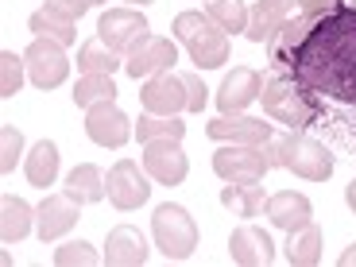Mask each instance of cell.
<instances>
[{
    "label": "cell",
    "instance_id": "cell-1",
    "mask_svg": "<svg viewBox=\"0 0 356 267\" xmlns=\"http://www.w3.org/2000/svg\"><path fill=\"white\" fill-rule=\"evenodd\" d=\"M267 66L298 86L314 124L356 147V4L294 12L267 39Z\"/></svg>",
    "mask_w": 356,
    "mask_h": 267
},
{
    "label": "cell",
    "instance_id": "cell-2",
    "mask_svg": "<svg viewBox=\"0 0 356 267\" xmlns=\"http://www.w3.org/2000/svg\"><path fill=\"white\" fill-rule=\"evenodd\" d=\"M264 155H267V167H283L294 170L298 178L306 182H325L333 175V155L325 143L310 140L302 132H291V136H271L264 143Z\"/></svg>",
    "mask_w": 356,
    "mask_h": 267
},
{
    "label": "cell",
    "instance_id": "cell-3",
    "mask_svg": "<svg viewBox=\"0 0 356 267\" xmlns=\"http://www.w3.org/2000/svg\"><path fill=\"white\" fill-rule=\"evenodd\" d=\"M175 39H182L202 70H217V66L229 63V35L205 12H182L175 16Z\"/></svg>",
    "mask_w": 356,
    "mask_h": 267
},
{
    "label": "cell",
    "instance_id": "cell-4",
    "mask_svg": "<svg viewBox=\"0 0 356 267\" xmlns=\"http://www.w3.org/2000/svg\"><path fill=\"white\" fill-rule=\"evenodd\" d=\"M259 101H264V113L271 116V120H279V124H291L294 132H306V128H314V113L310 105L302 101V93H298V86H294L291 78H283V74H267L264 78V89H259Z\"/></svg>",
    "mask_w": 356,
    "mask_h": 267
},
{
    "label": "cell",
    "instance_id": "cell-5",
    "mask_svg": "<svg viewBox=\"0 0 356 267\" xmlns=\"http://www.w3.org/2000/svg\"><path fill=\"white\" fill-rule=\"evenodd\" d=\"M152 232L167 259H190L197 248V225L182 205H170V202L159 205L152 217Z\"/></svg>",
    "mask_w": 356,
    "mask_h": 267
},
{
    "label": "cell",
    "instance_id": "cell-6",
    "mask_svg": "<svg viewBox=\"0 0 356 267\" xmlns=\"http://www.w3.org/2000/svg\"><path fill=\"white\" fill-rule=\"evenodd\" d=\"M213 170L225 178V182H264L267 155L264 147H252V143H225L213 155Z\"/></svg>",
    "mask_w": 356,
    "mask_h": 267
},
{
    "label": "cell",
    "instance_id": "cell-7",
    "mask_svg": "<svg viewBox=\"0 0 356 267\" xmlns=\"http://www.w3.org/2000/svg\"><path fill=\"white\" fill-rule=\"evenodd\" d=\"M147 31H152V24H147V16L136 12V8H108L97 24V35L105 39L116 54H128L136 43H143Z\"/></svg>",
    "mask_w": 356,
    "mask_h": 267
},
{
    "label": "cell",
    "instance_id": "cell-8",
    "mask_svg": "<svg viewBox=\"0 0 356 267\" xmlns=\"http://www.w3.org/2000/svg\"><path fill=\"white\" fill-rule=\"evenodd\" d=\"M147 178H152V175L140 170V163H132V159L113 163V170H108V202H113L120 213L140 209V205L147 202V194H152Z\"/></svg>",
    "mask_w": 356,
    "mask_h": 267
},
{
    "label": "cell",
    "instance_id": "cell-9",
    "mask_svg": "<svg viewBox=\"0 0 356 267\" xmlns=\"http://www.w3.org/2000/svg\"><path fill=\"white\" fill-rule=\"evenodd\" d=\"M24 63H27V78L35 81L39 89L63 86L66 74H70V63H66V54H63V43H54V39H35V43L24 51Z\"/></svg>",
    "mask_w": 356,
    "mask_h": 267
},
{
    "label": "cell",
    "instance_id": "cell-10",
    "mask_svg": "<svg viewBox=\"0 0 356 267\" xmlns=\"http://www.w3.org/2000/svg\"><path fill=\"white\" fill-rule=\"evenodd\" d=\"M143 170L163 186H178L190 170V159L178 140H152L143 143Z\"/></svg>",
    "mask_w": 356,
    "mask_h": 267
},
{
    "label": "cell",
    "instance_id": "cell-11",
    "mask_svg": "<svg viewBox=\"0 0 356 267\" xmlns=\"http://www.w3.org/2000/svg\"><path fill=\"white\" fill-rule=\"evenodd\" d=\"M143 97V113H159V116H178L186 108V81L182 74L175 70H163V74H152L140 89Z\"/></svg>",
    "mask_w": 356,
    "mask_h": 267
},
{
    "label": "cell",
    "instance_id": "cell-12",
    "mask_svg": "<svg viewBox=\"0 0 356 267\" xmlns=\"http://www.w3.org/2000/svg\"><path fill=\"white\" fill-rule=\"evenodd\" d=\"M81 217V197H74L70 190L63 194H47L43 205L35 209V232L43 241H58L63 232H70Z\"/></svg>",
    "mask_w": 356,
    "mask_h": 267
},
{
    "label": "cell",
    "instance_id": "cell-13",
    "mask_svg": "<svg viewBox=\"0 0 356 267\" xmlns=\"http://www.w3.org/2000/svg\"><path fill=\"white\" fill-rule=\"evenodd\" d=\"M205 136L217 143H252V147H264L271 136H275V128L264 124V120H256V116H236V113H225L217 116V120H209L205 124Z\"/></svg>",
    "mask_w": 356,
    "mask_h": 267
},
{
    "label": "cell",
    "instance_id": "cell-14",
    "mask_svg": "<svg viewBox=\"0 0 356 267\" xmlns=\"http://www.w3.org/2000/svg\"><path fill=\"white\" fill-rule=\"evenodd\" d=\"M86 132H89V140L101 143V147H124L128 136H132V120H128L113 101H101V105L89 108Z\"/></svg>",
    "mask_w": 356,
    "mask_h": 267
},
{
    "label": "cell",
    "instance_id": "cell-15",
    "mask_svg": "<svg viewBox=\"0 0 356 267\" xmlns=\"http://www.w3.org/2000/svg\"><path fill=\"white\" fill-rule=\"evenodd\" d=\"M175 63H178V51H175V43H170V39H155V35H147L143 43H136L132 51H128V58H124V70L132 74L136 81H140V78H152V74H163V70H170Z\"/></svg>",
    "mask_w": 356,
    "mask_h": 267
},
{
    "label": "cell",
    "instance_id": "cell-16",
    "mask_svg": "<svg viewBox=\"0 0 356 267\" xmlns=\"http://www.w3.org/2000/svg\"><path fill=\"white\" fill-rule=\"evenodd\" d=\"M264 213H267V221L275 225V229H283V232H298V229H306V225H310L314 205H310V197H306V194H294V190H279V194L267 197Z\"/></svg>",
    "mask_w": 356,
    "mask_h": 267
},
{
    "label": "cell",
    "instance_id": "cell-17",
    "mask_svg": "<svg viewBox=\"0 0 356 267\" xmlns=\"http://www.w3.org/2000/svg\"><path fill=\"white\" fill-rule=\"evenodd\" d=\"M229 256L241 267H267L275 259V244H271V236H267L264 229L241 225V229H232V236H229Z\"/></svg>",
    "mask_w": 356,
    "mask_h": 267
},
{
    "label": "cell",
    "instance_id": "cell-18",
    "mask_svg": "<svg viewBox=\"0 0 356 267\" xmlns=\"http://www.w3.org/2000/svg\"><path fill=\"white\" fill-rule=\"evenodd\" d=\"M259 89H264V78L252 66H236L232 74H225L221 89H217V105H221V113H241L252 101H259Z\"/></svg>",
    "mask_w": 356,
    "mask_h": 267
},
{
    "label": "cell",
    "instance_id": "cell-19",
    "mask_svg": "<svg viewBox=\"0 0 356 267\" xmlns=\"http://www.w3.org/2000/svg\"><path fill=\"white\" fill-rule=\"evenodd\" d=\"M105 259L108 267H143V259H147L143 232L132 229V225H116L105 241Z\"/></svg>",
    "mask_w": 356,
    "mask_h": 267
},
{
    "label": "cell",
    "instance_id": "cell-20",
    "mask_svg": "<svg viewBox=\"0 0 356 267\" xmlns=\"http://www.w3.org/2000/svg\"><path fill=\"white\" fill-rule=\"evenodd\" d=\"M286 264L291 267H314L321 264V229L318 225H306L298 232H286Z\"/></svg>",
    "mask_w": 356,
    "mask_h": 267
},
{
    "label": "cell",
    "instance_id": "cell-21",
    "mask_svg": "<svg viewBox=\"0 0 356 267\" xmlns=\"http://www.w3.org/2000/svg\"><path fill=\"white\" fill-rule=\"evenodd\" d=\"M27 178H31V186H54V178H58V147L51 140H39L27 155Z\"/></svg>",
    "mask_w": 356,
    "mask_h": 267
},
{
    "label": "cell",
    "instance_id": "cell-22",
    "mask_svg": "<svg viewBox=\"0 0 356 267\" xmlns=\"http://www.w3.org/2000/svg\"><path fill=\"white\" fill-rule=\"evenodd\" d=\"M66 190H70L74 197H81V202H101V197L108 194V182H105V175H101V167L78 163V167L66 175Z\"/></svg>",
    "mask_w": 356,
    "mask_h": 267
},
{
    "label": "cell",
    "instance_id": "cell-23",
    "mask_svg": "<svg viewBox=\"0 0 356 267\" xmlns=\"http://www.w3.org/2000/svg\"><path fill=\"white\" fill-rule=\"evenodd\" d=\"M286 12H279L275 4H267V0H256L252 4V12H248V27H244V35L252 39V43H267V39L275 35L279 27L286 24Z\"/></svg>",
    "mask_w": 356,
    "mask_h": 267
},
{
    "label": "cell",
    "instance_id": "cell-24",
    "mask_svg": "<svg viewBox=\"0 0 356 267\" xmlns=\"http://www.w3.org/2000/svg\"><path fill=\"white\" fill-rule=\"evenodd\" d=\"M31 232V205L19 202V197H4L0 202V236L4 244H16Z\"/></svg>",
    "mask_w": 356,
    "mask_h": 267
},
{
    "label": "cell",
    "instance_id": "cell-25",
    "mask_svg": "<svg viewBox=\"0 0 356 267\" xmlns=\"http://www.w3.org/2000/svg\"><path fill=\"white\" fill-rule=\"evenodd\" d=\"M27 27L35 31V39H54V43H63V47H70L74 39H78L74 19L70 16H58V12H51V8H39L35 16L27 19Z\"/></svg>",
    "mask_w": 356,
    "mask_h": 267
},
{
    "label": "cell",
    "instance_id": "cell-26",
    "mask_svg": "<svg viewBox=\"0 0 356 267\" xmlns=\"http://www.w3.org/2000/svg\"><path fill=\"white\" fill-rule=\"evenodd\" d=\"M221 202L229 205V209H236L241 217H256L267 205V194H264L259 182H229V186L221 190Z\"/></svg>",
    "mask_w": 356,
    "mask_h": 267
},
{
    "label": "cell",
    "instance_id": "cell-27",
    "mask_svg": "<svg viewBox=\"0 0 356 267\" xmlns=\"http://www.w3.org/2000/svg\"><path fill=\"white\" fill-rule=\"evenodd\" d=\"M116 66H120V54H116L101 35L81 43V51H78V70L81 74H113Z\"/></svg>",
    "mask_w": 356,
    "mask_h": 267
},
{
    "label": "cell",
    "instance_id": "cell-28",
    "mask_svg": "<svg viewBox=\"0 0 356 267\" xmlns=\"http://www.w3.org/2000/svg\"><path fill=\"white\" fill-rule=\"evenodd\" d=\"M116 97V86H113V74H81V81L74 86V101L81 108H93L101 101H113Z\"/></svg>",
    "mask_w": 356,
    "mask_h": 267
},
{
    "label": "cell",
    "instance_id": "cell-29",
    "mask_svg": "<svg viewBox=\"0 0 356 267\" xmlns=\"http://www.w3.org/2000/svg\"><path fill=\"white\" fill-rule=\"evenodd\" d=\"M182 136H186V124L178 116H159V113L140 116V143H152V140H178L182 143Z\"/></svg>",
    "mask_w": 356,
    "mask_h": 267
},
{
    "label": "cell",
    "instance_id": "cell-30",
    "mask_svg": "<svg viewBox=\"0 0 356 267\" xmlns=\"http://www.w3.org/2000/svg\"><path fill=\"white\" fill-rule=\"evenodd\" d=\"M205 16L213 19L225 35L248 27V8H244V0H209V4H205Z\"/></svg>",
    "mask_w": 356,
    "mask_h": 267
},
{
    "label": "cell",
    "instance_id": "cell-31",
    "mask_svg": "<svg viewBox=\"0 0 356 267\" xmlns=\"http://www.w3.org/2000/svg\"><path fill=\"white\" fill-rule=\"evenodd\" d=\"M24 58H19L16 51H4L0 54V97H12V93H19V86H24Z\"/></svg>",
    "mask_w": 356,
    "mask_h": 267
},
{
    "label": "cell",
    "instance_id": "cell-32",
    "mask_svg": "<svg viewBox=\"0 0 356 267\" xmlns=\"http://www.w3.org/2000/svg\"><path fill=\"white\" fill-rule=\"evenodd\" d=\"M54 264L58 267H97L101 259L86 241H70V244H63V248H54Z\"/></svg>",
    "mask_w": 356,
    "mask_h": 267
},
{
    "label": "cell",
    "instance_id": "cell-33",
    "mask_svg": "<svg viewBox=\"0 0 356 267\" xmlns=\"http://www.w3.org/2000/svg\"><path fill=\"white\" fill-rule=\"evenodd\" d=\"M19 152H24V136H19L12 124H4V128H0V170H4V175L16 170Z\"/></svg>",
    "mask_w": 356,
    "mask_h": 267
},
{
    "label": "cell",
    "instance_id": "cell-34",
    "mask_svg": "<svg viewBox=\"0 0 356 267\" xmlns=\"http://www.w3.org/2000/svg\"><path fill=\"white\" fill-rule=\"evenodd\" d=\"M182 81H186V108L190 113H202L205 108V93H209V89L202 86V78H197V74H182Z\"/></svg>",
    "mask_w": 356,
    "mask_h": 267
},
{
    "label": "cell",
    "instance_id": "cell-35",
    "mask_svg": "<svg viewBox=\"0 0 356 267\" xmlns=\"http://www.w3.org/2000/svg\"><path fill=\"white\" fill-rule=\"evenodd\" d=\"M337 0H298V16H310V12H325L333 8Z\"/></svg>",
    "mask_w": 356,
    "mask_h": 267
},
{
    "label": "cell",
    "instance_id": "cell-36",
    "mask_svg": "<svg viewBox=\"0 0 356 267\" xmlns=\"http://www.w3.org/2000/svg\"><path fill=\"white\" fill-rule=\"evenodd\" d=\"M267 4H275V8L286 12V16H294V12H298V0H267Z\"/></svg>",
    "mask_w": 356,
    "mask_h": 267
},
{
    "label": "cell",
    "instance_id": "cell-37",
    "mask_svg": "<svg viewBox=\"0 0 356 267\" xmlns=\"http://www.w3.org/2000/svg\"><path fill=\"white\" fill-rule=\"evenodd\" d=\"M345 202H348V209H353V213H356V178H353V182H348V190H345Z\"/></svg>",
    "mask_w": 356,
    "mask_h": 267
},
{
    "label": "cell",
    "instance_id": "cell-38",
    "mask_svg": "<svg viewBox=\"0 0 356 267\" xmlns=\"http://www.w3.org/2000/svg\"><path fill=\"white\" fill-rule=\"evenodd\" d=\"M337 264H341V267H353V264H356V244H353V248H348V252H345V256H341V259H337Z\"/></svg>",
    "mask_w": 356,
    "mask_h": 267
},
{
    "label": "cell",
    "instance_id": "cell-39",
    "mask_svg": "<svg viewBox=\"0 0 356 267\" xmlns=\"http://www.w3.org/2000/svg\"><path fill=\"white\" fill-rule=\"evenodd\" d=\"M132 4H152V0H132Z\"/></svg>",
    "mask_w": 356,
    "mask_h": 267
},
{
    "label": "cell",
    "instance_id": "cell-40",
    "mask_svg": "<svg viewBox=\"0 0 356 267\" xmlns=\"http://www.w3.org/2000/svg\"><path fill=\"white\" fill-rule=\"evenodd\" d=\"M89 4H101V0H89Z\"/></svg>",
    "mask_w": 356,
    "mask_h": 267
}]
</instances>
